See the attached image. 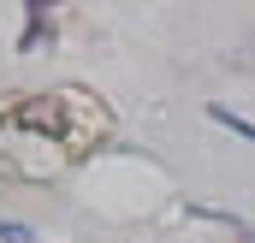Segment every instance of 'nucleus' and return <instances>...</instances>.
<instances>
[{
	"mask_svg": "<svg viewBox=\"0 0 255 243\" xmlns=\"http://www.w3.org/2000/svg\"><path fill=\"white\" fill-rule=\"evenodd\" d=\"M0 243H36V232L18 226V220H0Z\"/></svg>",
	"mask_w": 255,
	"mask_h": 243,
	"instance_id": "f03ea898",
	"label": "nucleus"
},
{
	"mask_svg": "<svg viewBox=\"0 0 255 243\" xmlns=\"http://www.w3.org/2000/svg\"><path fill=\"white\" fill-rule=\"evenodd\" d=\"M208 119H214V124H226V130H238V136H250V142H255V119H238L232 107H208Z\"/></svg>",
	"mask_w": 255,
	"mask_h": 243,
	"instance_id": "f257e3e1",
	"label": "nucleus"
}]
</instances>
